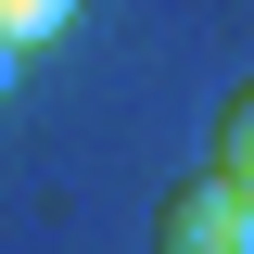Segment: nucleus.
I'll list each match as a JSON object with an SVG mask.
<instances>
[{
  "mask_svg": "<svg viewBox=\"0 0 254 254\" xmlns=\"http://www.w3.org/2000/svg\"><path fill=\"white\" fill-rule=\"evenodd\" d=\"M216 178H229V190H254V89H229V102H216Z\"/></svg>",
  "mask_w": 254,
  "mask_h": 254,
  "instance_id": "f03ea898",
  "label": "nucleus"
},
{
  "mask_svg": "<svg viewBox=\"0 0 254 254\" xmlns=\"http://www.w3.org/2000/svg\"><path fill=\"white\" fill-rule=\"evenodd\" d=\"M64 26H76V0H0V51H38Z\"/></svg>",
  "mask_w": 254,
  "mask_h": 254,
  "instance_id": "7ed1b4c3",
  "label": "nucleus"
},
{
  "mask_svg": "<svg viewBox=\"0 0 254 254\" xmlns=\"http://www.w3.org/2000/svg\"><path fill=\"white\" fill-rule=\"evenodd\" d=\"M153 254H254V190H229L216 165L178 178V190L153 203Z\"/></svg>",
  "mask_w": 254,
  "mask_h": 254,
  "instance_id": "f257e3e1",
  "label": "nucleus"
}]
</instances>
